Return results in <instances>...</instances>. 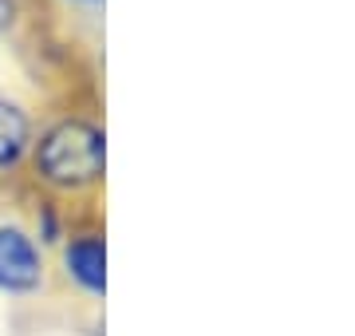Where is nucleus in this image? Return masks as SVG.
Wrapping results in <instances>:
<instances>
[{
    "label": "nucleus",
    "instance_id": "nucleus-1",
    "mask_svg": "<svg viewBox=\"0 0 355 336\" xmlns=\"http://www.w3.org/2000/svg\"><path fill=\"white\" fill-rule=\"evenodd\" d=\"M40 174L55 186H87L103 174L107 151H103V131L79 119H67L44 135L36 151Z\"/></svg>",
    "mask_w": 355,
    "mask_h": 336
},
{
    "label": "nucleus",
    "instance_id": "nucleus-2",
    "mask_svg": "<svg viewBox=\"0 0 355 336\" xmlns=\"http://www.w3.org/2000/svg\"><path fill=\"white\" fill-rule=\"evenodd\" d=\"M40 285V253L32 246V237L4 226L0 230V289L8 293H28Z\"/></svg>",
    "mask_w": 355,
    "mask_h": 336
},
{
    "label": "nucleus",
    "instance_id": "nucleus-3",
    "mask_svg": "<svg viewBox=\"0 0 355 336\" xmlns=\"http://www.w3.org/2000/svg\"><path fill=\"white\" fill-rule=\"evenodd\" d=\"M67 269H71V277H76L83 289H91V293H99L103 281H107V253H103V242L99 237H79V242H71V249H67Z\"/></svg>",
    "mask_w": 355,
    "mask_h": 336
},
{
    "label": "nucleus",
    "instance_id": "nucleus-5",
    "mask_svg": "<svg viewBox=\"0 0 355 336\" xmlns=\"http://www.w3.org/2000/svg\"><path fill=\"white\" fill-rule=\"evenodd\" d=\"M12 0H0V32H8V24H12Z\"/></svg>",
    "mask_w": 355,
    "mask_h": 336
},
{
    "label": "nucleus",
    "instance_id": "nucleus-4",
    "mask_svg": "<svg viewBox=\"0 0 355 336\" xmlns=\"http://www.w3.org/2000/svg\"><path fill=\"white\" fill-rule=\"evenodd\" d=\"M24 142H28L24 111H20L16 103H8V99H0V167L16 162L20 151H24Z\"/></svg>",
    "mask_w": 355,
    "mask_h": 336
}]
</instances>
